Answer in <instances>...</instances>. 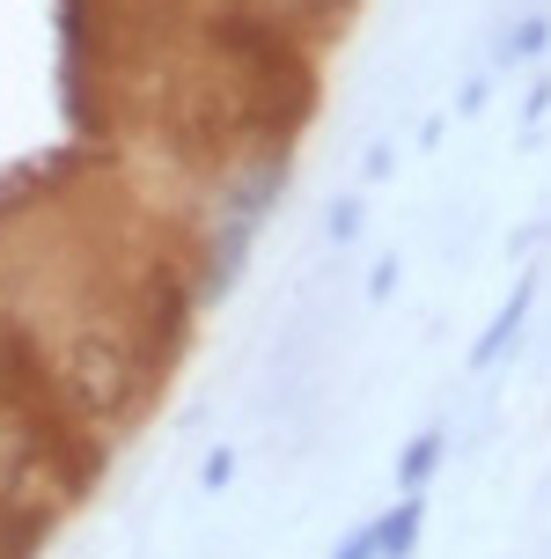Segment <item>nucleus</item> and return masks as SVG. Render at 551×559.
Wrapping results in <instances>:
<instances>
[{"label":"nucleus","instance_id":"obj_2","mask_svg":"<svg viewBox=\"0 0 551 559\" xmlns=\"http://www.w3.org/2000/svg\"><path fill=\"white\" fill-rule=\"evenodd\" d=\"M206 37H214V52L220 59H236L250 82L265 88V104H273V88L287 96V111L302 118V104H309V67L295 59V45L279 37L265 15H243V8H220L214 23H206Z\"/></svg>","mask_w":551,"mask_h":559},{"label":"nucleus","instance_id":"obj_6","mask_svg":"<svg viewBox=\"0 0 551 559\" xmlns=\"http://www.w3.org/2000/svg\"><path fill=\"white\" fill-rule=\"evenodd\" d=\"M29 456H37V449H29L23 435H15V427H0V493H15V486H23Z\"/></svg>","mask_w":551,"mask_h":559},{"label":"nucleus","instance_id":"obj_9","mask_svg":"<svg viewBox=\"0 0 551 559\" xmlns=\"http://www.w3.org/2000/svg\"><path fill=\"white\" fill-rule=\"evenodd\" d=\"M529 52H544V23H523V37L507 45V59H529Z\"/></svg>","mask_w":551,"mask_h":559},{"label":"nucleus","instance_id":"obj_3","mask_svg":"<svg viewBox=\"0 0 551 559\" xmlns=\"http://www.w3.org/2000/svg\"><path fill=\"white\" fill-rule=\"evenodd\" d=\"M45 397V361L15 324H0V413H29Z\"/></svg>","mask_w":551,"mask_h":559},{"label":"nucleus","instance_id":"obj_10","mask_svg":"<svg viewBox=\"0 0 551 559\" xmlns=\"http://www.w3.org/2000/svg\"><path fill=\"white\" fill-rule=\"evenodd\" d=\"M287 8H295V15H324L331 0H287Z\"/></svg>","mask_w":551,"mask_h":559},{"label":"nucleus","instance_id":"obj_8","mask_svg":"<svg viewBox=\"0 0 551 559\" xmlns=\"http://www.w3.org/2000/svg\"><path fill=\"white\" fill-rule=\"evenodd\" d=\"M331 559H375V523H368V531H354V537H346V545H338Z\"/></svg>","mask_w":551,"mask_h":559},{"label":"nucleus","instance_id":"obj_7","mask_svg":"<svg viewBox=\"0 0 551 559\" xmlns=\"http://www.w3.org/2000/svg\"><path fill=\"white\" fill-rule=\"evenodd\" d=\"M434 464H441V435H419V442L405 449V464H397V478H405V493H419Z\"/></svg>","mask_w":551,"mask_h":559},{"label":"nucleus","instance_id":"obj_1","mask_svg":"<svg viewBox=\"0 0 551 559\" xmlns=\"http://www.w3.org/2000/svg\"><path fill=\"white\" fill-rule=\"evenodd\" d=\"M59 383H67V405H74L82 419L110 427V419H125L140 397H147V354H140L133 338H118V332H82Z\"/></svg>","mask_w":551,"mask_h":559},{"label":"nucleus","instance_id":"obj_4","mask_svg":"<svg viewBox=\"0 0 551 559\" xmlns=\"http://www.w3.org/2000/svg\"><path fill=\"white\" fill-rule=\"evenodd\" d=\"M419 493H405V501L390 508L383 523H375V559H412V545H419Z\"/></svg>","mask_w":551,"mask_h":559},{"label":"nucleus","instance_id":"obj_5","mask_svg":"<svg viewBox=\"0 0 551 559\" xmlns=\"http://www.w3.org/2000/svg\"><path fill=\"white\" fill-rule=\"evenodd\" d=\"M529 295H537V280H523V287L507 295V309L493 317V332H486L478 346H470V368H493V361H500V346H507V338L523 332V317H529Z\"/></svg>","mask_w":551,"mask_h":559}]
</instances>
